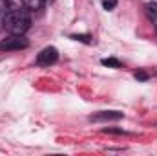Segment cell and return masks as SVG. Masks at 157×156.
<instances>
[{
  "label": "cell",
  "mask_w": 157,
  "mask_h": 156,
  "mask_svg": "<svg viewBox=\"0 0 157 156\" xmlns=\"http://www.w3.org/2000/svg\"><path fill=\"white\" fill-rule=\"evenodd\" d=\"M71 39H75V40H82V42H88V44L91 42L88 35H71Z\"/></svg>",
  "instance_id": "9"
},
{
  "label": "cell",
  "mask_w": 157,
  "mask_h": 156,
  "mask_svg": "<svg viewBox=\"0 0 157 156\" xmlns=\"http://www.w3.org/2000/svg\"><path fill=\"white\" fill-rule=\"evenodd\" d=\"M101 63H102L104 66H112V68H121V63H119L117 59H112V57H110V59H102Z\"/></svg>",
  "instance_id": "8"
},
{
  "label": "cell",
  "mask_w": 157,
  "mask_h": 156,
  "mask_svg": "<svg viewBox=\"0 0 157 156\" xmlns=\"http://www.w3.org/2000/svg\"><path fill=\"white\" fill-rule=\"evenodd\" d=\"M57 59H59V51H57V48L48 46V48L40 50V53L37 55V64H40V66H49V64H55Z\"/></svg>",
  "instance_id": "3"
},
{
  "label": "cell",
  "mask_w": 157,
  "mask_h": 156,
  "mask_svg": "<svg viewBox=\"0 0 157 156\" xmlns=\"http://www.w3.org/2000/svg\"><path fill=\"white\" fill-rule=\"evenodd\" d=\"M2 24H4V30L9 31L11 35H24L31 26V18L26 9L9 7V9H6V13L2 17Z\"/></svg>",
  "instance_id": "1"
},
{
  "label": "cell",
  "mask_w": 157,
  "mask_h": 156,
  "mask_svg": "<svg viewBox=\"0 0 157 156\" xmlns=\"http://www.w3.org/2000/svg\"><path fill=\"white\" fill-rule=\"evenodd\" d=\"M101 4H102V7L106 11H112V9L117 7V0H101Z\"/></svg>",
  "instance_id": "7"
},
{
  "label": "cell",
  "mask_w": 157,
  "mask_h": 156,
  "mask_svg": "<svg viewBox=\"0 0 157 156\" xmlns=\"http://www.w3.org/2000/svg\"><path fill=\"white\" fill-rule=\"evenodd\" d=\"M122 116L124 114L119 112V110H102V112H97V114L90 116V119L91 121H110V119H121Z\"/></svg>",
  "instance_id": "4"
},
{
  "label": "cell",
  "mask_w": 157,
  "mask_h": 156,
  "mask_svg": "<svg viewBox=\"0 0 157 156\" xmlns=\"http://www.w3.org/2000/svg\"><path fill=\"white\" fill-rule=\"evenodd\" d=\"M22 4H24V7H26V9L37 11V9H42V7H44L46 0H22Z\"/></svg>",
  "instance_id": "6"
},
{
  "label": "cell",
  "mask_w": 157,
  "mask_h": 156,
  "mask_svg": "<svg viewBox=\"0 0 157 156\" xmlns=\"http://www.w3.org/2000/svg\"><path fill=\"white\" fill-rule=\"evenodd\" d=\"M135 79H139V81H146V79H148V74H146V72H135Z\"/></svg>",
  "instance_id": "10"
},
{
  "label": "cell",
  "mask_w": 157,
  "mask_h": 156,
  "mask_svg": "<svg viewBox=\"0 0 157 156\" xmlns=\"http://www.w3.org/2000/svg\"><path fill=\"white\" fill-rule=\"evenodd\" d=\"M29 46V40L24 35H9L7 39L0 42V51H15V50H24Z\"/></svg>",
  "instance_id": "2"
},
{
  "label": "cell",
  "mask_w": 157,
  "mask_h": 156,
  "mask_svg": "<svg viewBox=\"0 0 157 156\" xmlns=\"http://www.w3.org/2000/svg\"><path fill=\"white\" fill-rule=\"evenodd\" d=\"M144 11H146V17L152 20V24L157 28V2H148L144 6Z\"/></svg>",
  "instance_id": "5"
}]
</instances>
